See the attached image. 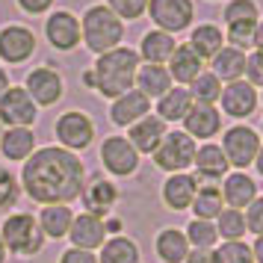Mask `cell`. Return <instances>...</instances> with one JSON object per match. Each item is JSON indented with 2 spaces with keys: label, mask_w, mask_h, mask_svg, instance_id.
I'll list each match as a JSON object with an SVG mask.
<instances>
[{
  "label": "cell",
  "mask_w": 263,
  "mask_h": 263,
  "mask_svg": "<svg viewBox=\"0 0 263 263\" xmlns=\"http://www.w3.org/2000/svg\"><path fill=\"white\" fill-rule=\"evenodd\" d=\"M60 263H98L95 251H83V249H68L62 251Z\"/></svg>",
  "instance_id": "44"
},
{
  "label": "cell",
  "mask_w": 263,
  "mask_h": 263,
  "mask_svg": "<svg viewBox=\"0 0 263 263\" xmlns=\"http://www.w3.org/2000/svg\"><path fill=\"white\" fill-rule=\"evenodd\" d=\"M254 166H257V172H260V178H263V145H260V151H257V157H254Z\"/></svg>",
  "instance_id": "51"
},
{
  "label": "cell",
  "mask_w": 263,
  "mask_h": 263,
  "mask_svg": "<svg viewBox=\"0 0 263 263\" xmlns=\"http://www.w3.org/2000/svg\"><path fill=\"white\" fill-rule=\"evenodd\" d=\"M251 45L263 53V18L257 21V27H254V39H251Z\"/></svg>",
  "instance_id": "48"
},
{
  "label": "cell",
  "mask_w": 263,
  "mask_h": 263,
  "mask_svg": "<svg viewBox=\"0 0 263 263\" xmlns=\"http://www.w3.org/2000/svg\"><path fill=\"white\" fill-rule=\"evenodd\" d=\"M107 228H104V219L92 213H77L71 222V231H68V239H71L74 249L83 251H95L107 242Z\"/></svg>",
  "instance_id": "15"
},
{
  "label": "cell",
  "mask_w": 263,
  "mask_h": 263,
  "mask_svg": "<svg viewBox=\"0 0 263 263\" xmlns=\"http://www.w3.org/2000/svg\"><path fill=\"white\" fill-rule=\"evenodd\" d=\"M192 166H195V180H207V183H213V180L225 178L228 168H231V163H228L222 145L207 142V145H201V148L195 151Z\"/></svg>",
  "instance_id": "19"
},
{
  "label": "cell",
  "mask_w": 263,
  "mask_h": 263,
  "mask_svg": "<svg viewBox=\"0 0 263 263\" xmlns=\"http://www.w3.org/2000/svg\"><path fill=\"white\" fill-rule=\"evenodd\" d=\"M260 101H263V92H260Z\"/></svg>",
  "instance_id": "55"
},
{
  "label": "cell",
  "mask_w": 263,
  "mask_h": 263,
  "mask_svg": "<svg viewBox=\"0 0 263 263\" xmlns=\"http://www.w3.org/2000/svg\"><path fill=\"white\" fill-rule=\"evenodd\" d=\"M83 207H86V213H92V216H109L112 213V207L119 204V190H116V183H109V180L104 178H95L89 186H83Z\"/></svg>",
  "instance_id": "22"
},
{
  "label": "cell",
  "mask_w": 263,
  "mask_h": 263,
  "mask_svg": "<svg viewBox=\"0 0 263 263\" xmlns=\"http://www.w3.org/2000/svg\"><path fill=\"white\" fill-rule=\"evenodd\" d=\"M186 263H213V249H190Z\"/></svg>",
  "instance_id": "46"
},
{
  "label": "cell",
  "mask_w": 263,
  "mask_h": 263,
  "mask_svg": "<svg viewBox=\"0 0 263 263\" xmlns=\"http://www.w3.org/2000/svg\"><path fill=\"white\" fill-rule=\"evenodd\" d=\"M101 163L116 178H130L139 168V151L127 142V136H107L101 142Z\"/></svg>",
  "instance_id": "9"
},
{
  "label": "cell",
  "mask_w": 263,
  "mask_h": 263,
  "mask_svg": "<svg viewBox=\"0 0 263 263\" xmlns=\"http://www.w3.org/2000/svg\"><path fill=\"white\" fill-rule=\"evenodd\" d=\"M21 183H24L27 195L45 207L71 204L83 195L86 168L74 151L62 145H50V148L33 151V157L24 163Z\"/></svg>",
  "instance_id": "1"
},
{
  "label": "cell",
  "mask_w": 263,
  "mask_h": 263,
  "mask_svg": "<svg viewBox=\"0 0 263 263\" xmlns=\"http://www.w3.org/2000/svg\"><path fill=\"white\" fill-rule=\"evenodd\" d=\"M0 139H3V121H0Z\"/></svg>",
  "instance_id": "53"
},
{
  "label": "cell",
  "mask_w": 263,
  "mask_h": 263,
  "mask_svg": "<svg viewBox=\"0 0 263 263\" xmlns=\"http://www.w3.org/2000/svg\"><path fill=\"white\" fill-rule=\"evenodd\" d=\"M260 145L263 142L257 136V130H251L249 124H234L222 136V151H225L228 163L237 172H246L249 166H254V157L260 151Z\"/></svg>",
  "instance_id": "6"
},
{
  "label": "cell",
  "mask_w": 263,
  "mask_h": 263,
  "mask_svg": "<svg viewBox=\"0 0 263 263\" xmlns=\"http://www.w3.org/2000/svg\"><path fill=\"white\" fill-rule=\"evenodd\" d=\"M219 190H222V201L228 207H234V210H242V207H249L257 198V183L246 172H228L225 178H222Z\"/></svg>",
  "instance_id": "20"
},
{
  "label": "cell",
  "mask_w": 263,
  "mask_h": 263,
  "mask_svg": "<svg viewBox=\"0 0 263 263\" xmlns=\"http://www.w3.org/2000/svg\"><path fill=\"white\" fill-rule=\"evenodd\" d=\"M175 48H178V42H175V36H168V33H163V30H148L142 36V42H139V60L151 62V65H166L168 57L175 53Z\"/></svg>",
  "instance_id": "24"
},
{
  "label": "cell",
  "mask_w": 263,
  "mask_h": 263,
  "mask_svg": "<svg viewBox=\"0 0 263 263\" xmlns=\"http://www.w3.org/2000/svg\"><path fill=\"white\" fill-rule=\"evenodd\" d=\"M18 6H21L24 12H30V15H42V12H48L50 6H53V0H18Z\"/></svg>",
  "instance_id": "45"
},
{
  "label": "cell",
  "mask_w": 263,
  "mask_h": 263,
  "mask_svg": "<svg viewBox=\"0 0 263 263\" xmlns=\"http://www.w3.org/2000/svg\"><path fill=\"white\" fill-rule=\"evenodd\" d=\"M190 95H192V104H216L222 98V80L213 71H201L190 83Z\"/></svg>",
  "instance_id": "35"
},
{
  "label": "cell",
  "mask_w": 263,
  "mask_h": 263,
  "mask_svg": "<svg viewBox=\"0 0 263 263\" xmlns=\"http://www.w3.org/2000/svg\"><path fill=\"white\" fill-rule=\"evenodd\" d=\"M166 121L160 119V116H145L139 119L136 124H130V130H127V142L139 151V154H154L160 142H163V136H166Z\"/></svg>",
  "instance_id": "18"
},
{
  "label": "cell",
  "mask_w": 263,
  "mask_h": 263,
  "mask_svg": "<svg viewBox=\"0 0 263 263\" xmlns=\"http://www.w3.org/2000/svg\"><path fill=\"white\" fill-rule=\"evenodd\" d=\"M186 45L198 53V60H213L216 53L225 48V33L216 24H198L190 33V42Z\"/></svg>",
  "instance_id": "30"
},
{
  "label": "cell",
  "mask_w": 263,
  "mask_h": 263,
  "mask_svg": "<svg viewBox=\"0 0 263 263\" xmlns=\"http://www.w3.org/2000/svg\"><path fill=\"white\" fill-rule=\"evenodd\" d=\"M246 231H251L254 237H263V195H257L254 201L246 207Z\"/></svg>",
  "instance_id": "42"
},
{
  "label": "cell",
  "mask_w": 263,
  "mask_h": 263,
  "mask_svg": "<svg viewBox=\"0 0 263 263\" xmlns=\"http://www.w3.org/2000/svg\"><path fill=\"white\" fill-rule=\"evenodd\" d=\"M198 192V180L195 175H186V172H178V175H168L166 183H163V204L168 210H190L192 198Z\"/></svg>",
  "instance_id": "21"
},
{
  "label": "cell",
  "mask_w": 263,
  "mask_h": 263,
  "mask_svg": "<svg viewBox=\"0 0 263 263\" xmlns=\"http://www.w3.org/2000/svg\"><path fill=\"white\" fill-rule=\"evenodd\" d=\"M39 116V107L27 95L24 86H9L0 95V121L9 127H30Z\"/></svg>",
  "instance_id": "10"
},
{
  "label": "cell",
  "mask_w": 263,
  "mask_h": 263,
  "mask_svg": "<svg viewBox=\"0 0 263 263\" xmlns=\"http://www.w3.org/2000/svg\"><path fill=\"white\" fill-rule=\"evenodd\" d=\"M222 130V112L216 104H192V109L183 119V133L192 139H213Z\"/></svg>",
  "instance_id": "16"
},
{
  "label": "cell",
  "mask_w": 263,
  "mask_h": 263,
  "mask_svg": "<svg viewBox=\"0 0 263 263\" xmlns=\"http://www.w3.org/2000/svg\"><path fill=\"white\" fill-rule=\"evenodd\" d=\"M254 27L257 21H239V24H225V42L231 48L246 50L251 48V39H254Z\"/></svg>",
  "instance_id": "39"
},
{
  "label": "cell",
  "mask_w": 263,
  "mask_h": 263,
  "mask_svg": "<svg viewBox=\"0 0 263 263\" xmlns=\"http://www.w3.org/2000/svg\"><path fill=\"white\" fill-rule=\"evenodd\" d=\"M36 50V36L33 30L27 27H18V24H9L0 30V60L9 62V65H21L33 57Z\"/></svg>",
  "instance_id": "12"
},
{
  "label": "cell",
  "mask_w": 263,
  "mask_h": 263,
  "mask_svg": "<svg viewBox=\"0 0 263 263\" xmlns=\"http://www.w3.org/2000/svg\"><path fill=\"white\" fill-rule=\"evenodd\" d=\"M139 246L133 242L130 237H109L104 246H101V254H98V263H139Z\"/></svg>",
  "instance_id": "32"
},
{
  "label": "cell",
  "mask_w": 263,
  "mask_h": 263,
  "mask_svg": "<svg viewBox=\"0 0 263 263\" xmlns=\"http://www.w3.org/2000/svg\"><path fill=\"white\" fill-rule=\"evenodd\" d=\"M210 62H213V74L225 83L242 80V74H246V50L231 48V45H225Z\"/></svg>",
  "instance_id": "31"
},
{
  "label": "cell",
  "mask_w": 263,
  "mask_h": 263,
  "mask_svg": "<svg viewBox=\"0 0 263 263\" xmlns=\"http://www.w3.org/2000/svg\"><path fill=\"white\" fill-rule=\"evenodd\" d=\"M151 112V101L139 92V89H130V92H124L121 98L112 101V107H109V121L116 124V127H130L136 124L139 119H145Z\"/></svg>",
  "instance_id": "17"
},
{
  "label": "cell",
  "mask_w": 263,
  "mask_h": 263,
  "mask_svg": "<svg viewBox=\"0 0 263 263\" xmlns=\"http://www.w3.org/2000/svg\"><path fill=\"white\" fill-rule=\"evenodd\" d=\"M195 151H198V145L192 136H186L183 130H168L163 136V142L157 148L154 154V166L168 172V175H178V172H186L192 166V160H195Z\"/></svg>",
  "instance_id": "5"
},
{
  "label": "cell",
  "mask_w": 263,
  "mask_h": 263,
  "mask_svg": "<svg viewBox=\"0 0 263 263\" xmlns=\"http://www.w3.org/2000/svg\"><path fill=\"white\" fill-rule=\"evenodd\" d=\"M213 263H254V254H251V246H246L242 239L222 242L219 249H213Z\"/></svg>",
  "instance_id": "37"
},
{
  "label": "cell",
  "mask_w": 263,
  "mask_h": 263,
  "mask_svg": "<svg viewBox=\"0 0 263 263\" xmlns=\"http://www.w3.org/2000/svg\"><path fill=\"white\" fill-rule=\"evenodd\" d=\"M183 234H186V239H190V249H213L216 242H219L216 225L207 222V219H192Z\"/></svg>",
  "instance_id": "36"
},
{
  "label": "cell",
  "mask_w": 263,
  "mask_h": 263,
  "mask_svg": "<svg viewBox=\"0 0 263 263\" xmlns=\"http://www.w3.org/2000/svg\"><path fill=\"white\" fill-rule=\"evenodd\" d=\"M136 89H139L148 101H151V98H163L168 89H172V74H168L166 65H151V62H145V65H139V71H136Z\"/></svg>",
  "instance_id": "28"
},
{
  "label": "cell",
  "mask_w": 263,
  "mask_h": 263,
  "mask_svg": "<svg viewBox=\"0 0 263 263\" xmlns=\"http://www.w3.org/2000/svg\"><path fill=\"white\" fill-rule=\"evenodd\" d=\"M192 109V95L183 86H172L163 98H157V116L163 121H183Z\"/></svg>",
  "instance_id": "29"
},
{
  "label": "cell",
  "mask_w": 263,
  "mask_h": 263,
  "mask_svg": "<svg viewBox=\"0 0 263 263\" xmlns=\"http://www.w3.org/2000/svg\"><path fill=\"white\" fill-rule=\"evenodd\" d=\"M53 133H57V139L62 142V148L83 151L95 139V121L89 119L86 112H80V109H68V112H62L60 119H57Z\"/></svg>",
  "instance_id": "7"
},
{
  "label": "cell",
  "mask_w": 263,
  "mask_h": 263,
  "mask_svg": "<svg viewBox=\"0 0 263 263\" xmlns=\"http://www.w3.org/2000/svg\"><path fill=\"white\" fill-rule=\"evenodd\" d=\"M24 89H27V95L33 98L36 107H53L62 98V77H60V71L42 65V68H33L27 74Z\"/></svg>",
  "instance_id": "13"
},
{
  "label": "cell",
  "mask_w": 263,
  "mask_h": 263,
  "mask_svg": "<svg viewBox=\"0 0 263 263\" xmlns=\"http://www.w3.org/2000/svg\"><path fill=\"white\" fill-rule=\"evenodd\" d=\"M251 254H254V263H263V237L254 239V246H251Z\"/></svg>",
  "instance_id": "49"
},
{
  "label": "cell",
  "mask_w": 263,
  "mask_h": 263,
  "mask_svg": "<svg viewBox=\"0 0 263 263\" xmlns=\"http://www.w3.org/2000/svg\"><path fill=\"white\" fill-rule=\"evenodd\" d=\"M80 33H83L86 48L92 53H107V50L121 48V39H124V21L112 12L104 3H95L83 12L80 21Z\"/></svg>",
  "instance_id": "3"
},
{
  "label": "cell",
  "mask_w": 263,
  "mask_h": 263,
  "mask_svg": "<svg viewBox=\"0 0 263 263\" xmlns=\"http://www.w3.org/2000/svg\"><path fill=\"white\" fill-rule=\"evenodd\" d=\"M139 53L133 48H116L101 53L92 71L83 74V83L98 89L104 98H121L124 92H130L136 83V71H139Z\"/></svg>",
  "instance_id": "2"
},
{
  "label": "cell",
  "mask_w": 263,
  "mask_h": 263,
  "mask_svg": "<svg viewBox=\"0 0 263 263\" xmlns=\"http://www.w3.org/2000/svg\"><path fill=\"white\" fill-rule=\"evenodd\" d=\"M260 133H263V121H260Z\"/></svg>",
  "instance_id": "54"
},
{
  "label": "cell",
  "mask_w": 263,
  "mask_h": 263,
  "mask_svg": "<svg viewBox=\"0 0 263 263\" xmlns=\"http://www.w3.org/2000/svg\"><path fill=\"white\" fill-rule=\"evenodd\" d=\"M246 80H249L254 89H263V53L260 50H254L246 57V74H242Z\"/></svg>",
  "instance_id": "43"
},
{
  "label": "cell",
  "mask_w": 263,
  "mask_h": 263,
  "mask_svg": "<svg viewBox=\"0 0 263 263\" xmlns=\"http://www.w3.org/2000/svg\"><path fill=\"white\" fill-rule=\"evenodd\" d=\"M39 228H42V234L50 239H62L68 237V231H71V222H74V213L68 204H50V207H42L36 216Z\"/></svg>",
  "instance_id": "26"
},
{
  "label": "cell",
  "mask_w": 263,
  "mask_h": 263,
  "mask_svg": "<svg viewBox=\"0 0 263 263\" xmlns=\"http://www.w3.org/2000/svg\"><path fill=\"white\" fill-rule=\"evenodd\" d=\"M107 6L121 21H136L148 12V0H107Z\"/></svg>",
  "instance_id": "41"
},
{
  "label": "cell",
  "mask_w": 263,
  "mask_h": 263,
  "mask_svg": "<svg viewBox=\"0 0 263 263\" xmlns=\"http://www.w3.org/2000/svg\"><path fill=\"white\" fill-rule=\"evenodd\" d=\"M225 24H239V21H260V9L254 0H231L225 6Z\"/></svg>",
  "instance_id": "38"
},
{
  "label": "cell",
  "mask_w": 263,
  "mask_h": 263,
  "mask_svg": "<svg viewBox=\"0 0 263 263\" xmlns=\"http://www.w3.org/2000/svg\"><path fill=\"white\" fill-rule=\"evenodd\" d=\"M18 195H21V190H18V178H15L6 166H0V213H6V210L18 201Z\"/></svg>",
  "instance_id": "40"
},
{
  "label": "cell",
  "mask_w": 263,
  "mask_h": 263,
  "mask_svg": "<svg viewBox=\"0 0 263 263\" xmlns=\"http://www.w3.org/2000/svg\"><path fill=\"white\" fill-rule=\"evenodd\" d=\"M216 234L222 242H237V239L246 237V216L242 210H234V207H225L222 213L216 216Z\"/></svg>",
  "instance_id": "34"
},
{
  "label": "cell",
  "mask_w": 263,
  "mask_h": 263,
  "mask_svg": "<svg viewBox=\"0 0 263 263\" xmlns=\"http://www.w3.org/2000/svg\"><path fill=\"white\" fill-rule=\"evenodd\" d=\"M148 15L157 24V30L175 36L192 24L195 6H192V0H148Z\"/></svg>",
  "instance_id": "8"
},
{
  "label": "cell",
  "mask_w": 263,
  "mask_h": 263,
  "mask_svg": "<svg viewBox=\"0 0 263 263\" xmlns=\"http://www.w3.org/2000/svg\"><path fill=\"white\" fill-rule=\"evenodd\" d=\"M6 254H9V251H6V246H3V237H0V263H6Z\"/></svg>",
  "instance_id": "52"
},
{
  "label": "cell",
  "mask_w": 263,
  "mask_h": 263,
  "mask_svg": "<svg viewBox=\"0 0 263 263\" xmlns=\"http://www.w3.org/2000/svg\"><path fill=\"white\" fill-rule=\"evenodd\" d=\"M157 257L166 263H186V254H190V239L183 231L178 228H163L154 239Z\"/></svg>",
  "instance_id": "27"
},
{
  "label": "cell",
  "mask_w": 263,
  "mask_h": 263,
  "mask_svg": "<svg viewBox=\"0 0 263 263\" xmlns=\"http://www.w3.org/2000/svg\"><path fill=\"white\" fill-rule=\"evenodd\" d=\"M0 151L12 163H27L36 151V133L30 127H9L0 139Z\"/></svg>",
  "instance_id": "25"
},
{
  "label": "cell",
  "mask_w": 263,
  "mask_h": 263,
  "mask_svg": "<svg viewBox=\"0 0 263 263\" xmlns=\"http://www.w3.org/2000/svg\"><path fill=\"white\" fill-rule=\"evenodd\" d=\"M225 210V201H222V190L216 183H204L198 186L195 198H192V213L195 219H207V222H216V216Z\"/></svg>",
  "instance_id": "33"
},
{
  "label": "cell",
  "mask_w": 263,
  "mask_h": 263,
  "mask_svg": "<svg viewBox=\"0 0 263 263\" xmlns=\"http://www.w3.org/2000/svg\"><path fill=\"white\" fill-rule=\"evenodd\" d=\"M104 228H107V234H116V237H119L121 234V219H116V216H104Z\"/></svg>",
  "instance_id": "47"
},
{
  "label": "cell",
  "mask_w": 263,
  "mask_h": 263,
  "mask_svg": "<svg viewBox=\"0 0 263 263\" xmlns=\"http://www.w3.org/2000/svg\"><path fill=\"white\" fill-rule=\"evenodd\" d=\"M0 237H3V246L12 254H21V257H33L42 251L45 246V234L39 228L36 216L30 213H12L6 216V222L0 228Z\"/></svg>",
  "instance_id": "4"
},
{
  "label": "cell",
  "mask_w": 263,
  "mask_h": 263,
  "mask_svg": "<svg viewBox=\"0 0 263 263\" xmlns=\"http://www.w3.org/2000/svg\"><path fill=\"white\" fill-rule=\"evenodd\" d=\"M168 74H172V83H183L190 86L198 74L204 71V60H198V53L190 45H178L175 53L168 57Z\"/></svg>",
  "instance_id": "23"
},
{
  "label": "cell",
  "mask_w": 263,
  "mask_h": 263,
  "mask_svg": "<svg viewBox=\"0 0 263 263\" xmlns=\"http://www.w3.org/2000/svg\"><path fill=\"white\" fill-rule=\"evenodd\" d=\"M45 36H48L50 48L53 50H74L80 42H83V33H80V18L71 12H60L48 15V24H45Z\"/></svg>",
  "instance_id": "11"
},
{
  "label": "cell",
  "mask_w": 263,
  "mask_h": 263,
  "mask_svg": "<svg viewBox=\"0 0 263 263\" xmlns=\"http://www.w3.org/2000/svg\"><path fill=\"white\" fill-rule=\"evenodd\" d=\"M6 89H9V77H6V71H3V68H0V95H3Z\"/></svg>",
  "instance_id": "50"
},
{
  "label": "cell",
  "mask_w": 263,
  "mask_h": 263,
  "mask_svg": "<svg viewBox=\"0 0 263 263\" xmlns=\"http://www.w3.org/2000/svg\"><path fill=\"white\" fill-rule=\"evenodd\" d=\"M222 109H225V116L231 119H249L251 112L257 109L260 104V95H257V89L249 83V80H234V83L222 86Z\"/></svg>",
  "instance_id": "14"
}]
</instances>
